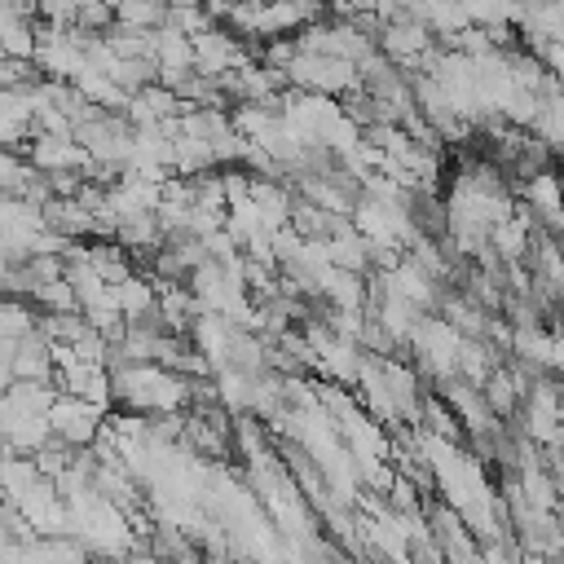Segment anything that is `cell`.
Instances as JSON below:
<instances>
[{
  "instance_id": "obj_1",
  "label": "cell",
  "mask_w": 564,
  "mask_h": 564,
  "mask_svg": "<svg viewBox=\"0 0 564 564\" xmlns=\"http://www.w3.org/2000/svg\"><path fill=\"white\" fill-rule=\"evenodd\" d=\"M48 423H53V436L75 445V449H93L101 441V405H93L75 392H57V401L48 410Z\"/></svg>"
},
{
  "instance_id": "obj_2",
  "label": "cell",
  "mask_w": 564,
  "mask_h": 564,
  "mask_svg": "<svg viewBox=\"0 0 564 564\" xmlns=\"http://www.w3.org/2000/svg\"><path fill=\"white\" fill-rule=\"evenodd\" d=\"M123 564H172V560L159 551H132V555H123Z\"/></svg>"
},
{
  "instance_id": "obj_3",
  "label": "cell",
  "mask_w": 564,
  "mask_h": 564,
  "mask_svg": "<svg viewBox=\"0 0 564 564\" xmlns=\"http://www.w3.org/2000/svg\"><path fill=\"white\" fill-rule=\"evenodd\" d=\"M524 564H564V555H529Z\"/></svg>"
}]
</instances>
